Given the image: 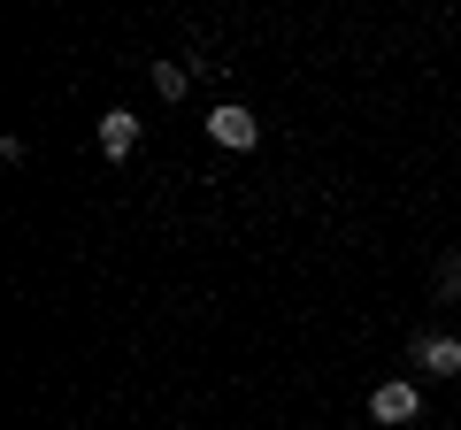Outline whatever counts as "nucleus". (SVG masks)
I'll use <instances>...</instances> for the list:
<instances>
[{
  "label": "nucleus",
  "instance_id": "6",
  "mask_svg": "<svg viewBox=\"0 0 461 430\" xmlns=\"http://www.w3.org/2000/svg\"><path fill=\"white\" fill-rule=\"evenodd\" d=\"M438 300H461V254H446V262H438Z\"/></svg>",
  "mask_w": 461,
  "mask_h": 430
},
{
  "label": "nucleus",
  "instance_id": "3",
  "mask_svg": "<svg viewBox=\"0 0 461 430\" xmlns=\"http://www.w3.org/2000/svg\"><path fill=\"white\" fill-rule=\"evenodd\" d=\"M208 139H215V147H230V154H247L254 139H262V123H254V108H239V100H223V108L208 116Z\"/></svg>",
  "mask_w": 461,
  "mask_h": 430
},
{
  "label": "nucleus",
  "instance_id": "5",
  "mask_svg": "<svg viewBox=\"0 0 461 430\" xmlns=\"http://www.w3.org/2000/svg\"><path fill=\"white\" fill-rule=\"evenodd\" d=\"M185 85H193L185 62H154V93H162V100H185Z\"/></svg>",
  "mask_w": 461,
  "mask_h": 430
},
{
  "label": "nucleus",
  "instance_id": "2",
  "mask_svg": "<svg viewBox=\"0 0 461 430\" xmlns=\"http://www.w3.org/2000/svg\"><path fill=\"white\" fill-rule=\"evenodd\" d=\"M415 415H423V384L415 377H393L369 392V423H415Z\"/></svg>",
  "mask_w": 461,
  "mask_h": 430
},
{
  "label": "nucleus",
  "instance_id": "4",
  "mask_svg": "<svg viewBox=\"0 0 461 430\" xmlns=\"http://www.w3.org/2000/svg\"><path fill=\"white\" fill-rule=\"evenodd\" d=\"M100 154H108V162H131L139 154V116L131 108H108V116H100Z\"/></svg>",
  "mask_w": 461,
  "mask_h": 430
},
{
  "label": "nucleus",
  "instance_id": "1",
  "mask_svg": "<svg viewBox=\"0 0 461 430\" xmlns=\"http://www.w3.org/2000/svg\"><path fill=\"white\" fill-rule=\"evenodd\" d=\"M408 362L423 369V377H461V338L454 331H415L408 338Z\"/></svg>",
  "mask_w": 461,
  "mask_h": 430
}]
</instances>
